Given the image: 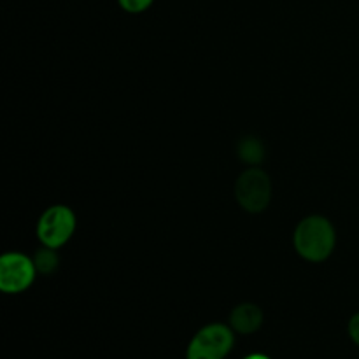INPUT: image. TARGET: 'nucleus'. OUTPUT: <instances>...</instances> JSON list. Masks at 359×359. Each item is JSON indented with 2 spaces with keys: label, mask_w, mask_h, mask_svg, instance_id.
I'll list each match as a JSON object with an SVG mask.
<instances>
[{
  "label": "nucleus",
  "mask_w": 359,
  "mask_h": 359,
  "mask_svg": "<svg viewBox=\"0 0 359 359\" xmlns=\"http://www.w3.org/2000/svg\"><path fill=\"white\" fill-rule=\"evenodd\" d=\"M293 244L302 258L311 263H321L328 259L335 249V228L326 217L309 216L294 228Z\"/></svg>",
  "instance_id": "1"
},
{
  "label": "nucleus",
  "mask_w": 359,
  "mask_h": 359,
  "mask_svg": "<svg viewBox=\"0 0 359 359\" xmlns=\"http://www.w3.org/2000/svg\"><path fill=\"white\" fill-rule=\"evenodd\" d=\"M235 332L231 326L212 323L195 333L186 349V359H224L233 349Z\"/></svg>",
  "instance_id": "2"
},
{
  "label": "nucleus",
  "mask_w": 359,
  "mask_h": 359,
  "mask_svg": "<svg viewBox=\"0 0 359 359\" xmlns=\"http://www.w3.org/2000/svg\"><path fill=\"white\" fill-rule=\"evenodd\" d=\"M235 198L238 205L248 212H263L272 198V182L269 174L258 167H251L242 172L235 182Z\"/></svg>",
  "instance_id": "3"
},
{
  "label": "nucleus",
  "mask_w": 359,
  "mask_h": 359,
  "mask_svg": "<svg viewBox=\"0 0 359 359\" xmlns=\"http://www.w3.org/2000/svg\"><path fill=\"white\" fill-rule=\"evenodd\" d=\"M74 230H76V214L65 205L49 207L39 217L37 237L46 248H62L72 237Z\"/></svg>",
  "instance_id": "4"
},
{
  "label": "nucleus",
  "mask_w": 359,
  "mask_h": 359,
  "mask_svg": "<svg viewBox=\"0 0 359 359\" xmlns=\"http://www.w3.org/2000/svg\"><path fill=\"white\" fill-rule=\"evenodd\" d=\"M37 273L34 259L21 252H7L0 258V290L7 294L23 293Z\"/></svg>",
  "instance_id": "5"
},
{
  "label": "nucleus",
  "mask_w": 359,
  "mask_h": 359,
  "mask_svg": "<svg viewBox=\"0 0 359 359\" xmlns=\"http://www.w3.org/2000/svg\"><path fill=\"white\" fill-rule=\"evenodd\" d=\"M263 311L256 304H241L231 311L230 326L235 333L251 335L263 325Z\"/></svg>",
  "instance_id": "6"
},
{
  "label": "nucleus",
  "mask_w": 359,
  "mask_h": 359,
  "mask_svg": "<svg viewBox=\"0 0 359 359\" xmlns=\"http://www.w3.org/2000/svg\"><path fill=\"white\" fill-rule=\"evenodd\" d=\"M237 153L242 161L249 163L251 167H258L265 158V147H263L262 140L256 139V137H244L238 142Z\"/></svg>",
  "instance_id": "7"
},
{
  "label": "nucleus",
  "mask_w": 359,
  "mask_h": 359,
  "mask_svg": "<svg viewBox=\"0 0 359 359\" xmlns=\"http://www.w3.org/2000/svg\"><path fill=\"white\" fill-rule=\"evenodd\" d=\"M34 263H35V269H37L39 273H53L58 266V255L53 248H46L41 249V251L35 252L34 256Z\"/></svg>",
  "instance_id": "8"
},
{
  "label": "nucleus",
  "mask_w": 359,
  "mask_h": 359,
  "mask_svg": "<svg viewBox=\"0 0 359 359\" xmlns=\"http://www.w3.org/2000/svg\"><path fill=\"white\" fill-rule=\"evenodd\" d=\"M154 0H118L119 7L130 14H139L149 9Z\"/></svg>",
  "instance_id": "9"
},
{
  "label": "nucleus",
  "mask_w": 359,
  "mask_h": 359,
  "mask_svg": "<svg viewBox=\"0 0 359 359\" xmlns=\"http://www.w3.org/2000/svg\"><path fill=\"white\" fill-rule=\"evenodd\" d=\"M347 332H349L351 340L359 347V312L354 314L353 318L349 319V325H347Z\"/></svg>",
  "instance_id": "10"
},
{
  "label": "nucleus",
  "mask_w": 359,
  "mask_h": 359,
  "mask_svg": "<svg viewBox=\"0 0 359 359\" xmlns=\"http://www.w3.org/2000/svg\"><path fill=\"white\" fill-rule=\"evenodd\" d=\"M244 359H270L266 354H262V353H255V354H249V356H245Z\"/></svg>",
  "instance_id": "11"
}]
</instances>
